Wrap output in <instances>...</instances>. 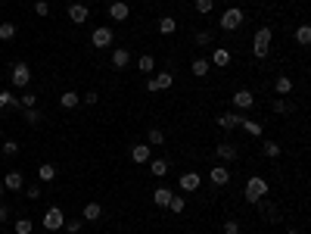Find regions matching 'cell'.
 Segmentation results:
<instances>
[{
    "instance_id": "28",
    "label": "cell",
    "mask_w": 311,
    "mask_h": 234,
    "mask_svg": "<svg viewBox=\"0 0 311 234\" xmlns=\"http://www.w3.org/2000/svg\"><path fill=\"white\" fill-rule=\"evenodd\" d=\"M212 38H215V34H212L209 28H199V31L193 34V44H196V47H209V44H212Z\"/></svg>"
},
{
    "instance_id": "45",
    "label": "cell",
    "mask_w": 311,
    "mask_h": 234,
    "mask_svg": "<svg viewBox=\"0 0 311 234\" xmlns=\"http://www.w3.org/2000/svg\"><path fill=\"white\" fill-rule=\"evenodd\" d=\"M25 197H28V200H38V197H41V184H28V188H25Z\"/></svg>"
},
{
    "instance_id": "26",
    "label": "cell",
    "mask_w": 311,
    "mask_h": 234,
    "mask_svg": "<svg viewBox=\"0 0 311 234\" xmlns=\"http://www.w3.org/2000/svg\"><path fill=\"white\" fill-rule=\"evenodd\" d=\"M174 31H177V19L162 16V19H159V34H174Z\"/></svg>"
},
{
    "instance_id": "30",
    "label": "cell",
    "mask_w": 311,
    "mask_h": 234,
    "mask_svg": "<svg viewBox=\"0 0 311 234\" xmlns=\"http://www.w3.org/2000/svg\"><path fill=\"white\" fill-rule=\"evenodd\" d=\"M168 200H171V191L168 188H156L153 191V203L156 206H168Z\"/></svg>"
},
{
    "instance_id": "12",
    "label": "cell",
    "mask_w": 311,
    "mask_h": 234,
    "mask_svg": "<svg viewBox=\"0 0 311 234\" xmlns=\"http://www.w3.org/2000/svg\"><path fill=\"white\" fill-rule=\"evenodd\" d=\"M69 19L75 22V25H84V22L90 19V10H87L84 4H69Z\"/></svg>"
},
{
    "instance_id": "29",
    "label": "cell",
    "mask_w": 311,
    "mask_h": 234,
    "mask_svg": "<svg viewBox=\"0 0 311 234\" xmlns=\"http://www.w3.org/2000/svg\"><path fill=\"white\" fill-rule=\"evenodd\" d=\"M137 69L143 72V75H150V72L156 69V60H153V53H143V57L137 60Z\"/></svg>"
},
{
    "instance_id": "1",
    "label": "cell",
    "mask_w": 311,
    "mask_h": 234,
    "mask_svg": "<svg viewBox=\"0 0 311 234\" xmlns=\"http://www.w3.org/2000/svg\"><path fill=\"white\" fill-rule=\"evenodd\" d=\"M243 194H246V200H249V203H259V200H265V197H268V178H262V175H252L249 181H246V188H243Z\"/></svg>"
},
{
    "instance_id": "37",
    "label": "cell",
    "mask_w": 311,
    "mask_h": 234,
    "mask_svg": "<svg viewBox=\"0 0 311 234\" xmlns=\"http://www.w3.org/2000/svg\"><path fill=\"white\" fill-rule=\"evenodd\" d=\"M262 150H265V156H268V159H277V156L283 153V150H280V144H274V141H265V147H262Z\"/></svg>"
},
{
    "instance_id": "35",
    "label": "cell",
    "mask_w": 311,
    "mask_h": 234,
    "mask_svg": "<svg viewBox=\"0 0 311 234\" xmlns=\"http://www.w3.org/2000/svg\"><path fill=\"white\" fill-rule=\"evenodd\" d=\"M296 44H302V47L311 44V28H308V25H299V28H296Z\"/></svg>"
},
{
    "instance_id": "49",
    "label": "cell",
    "mask_w": 311,
    "mask_h": 234,
    "mask_svg": "<svg viewBox=\"0 0 311 234\" xmlns=\"http://www.w3.org/2000/svg\"><path fill=\"white\" fill-rule=\"evenodd\" d=\"M146 91H150V94H159V87H156V78H150V81H146Z\"/></svg>"
},
{
    "instance_id": "40",
    "label": "cell",
    "mask_w": 311,
    "mask_h": 234,
    "mask_svg": "<svg viewBox=\"0 0 311 234\" xmlns=\"http://www.w3.org/2000/svg\"><path fill=\"white\" fill-rule=\"evenodd\" d=\"M41 119H44V116L34 110V106H31V110H25V122H28V125H41Z\"/></svg>"
},
{
    "instance_id": "25",
    "label": "cell",
    "mask_w": 311,
    "mask_h": 234,
    "mask_svg": "<svg viewBox=\"0 0 311 234\" xmlns=\"http://www.w3.org/2000/svg\"><path fill=\"white\" fill-rule=\"evenodd\" d=\"M240 128H243V131H249L252 137H262V131H265V128H262V122H252V119H246V116H243V122H240Z\"/></svg>"
},
{
    "instance_id": "42",
    "label": "cell",
    "mask_w": 311,
    "mask_h": 234,
    "mask_svg": "<svg viewBox=\"0 0 311 234\" xmlns=\"http://www.w3.org/2000/svg\"><path fill=\"white\" fill-rule=\"evenodd\" d=\"M212 10H215V0H196V13L206 16V13H212Z\"/></svg>"
},
{
    "instance_id": "21",
    "label": "cell",
    "mask_w": 311,
    "mask_h": 234,
    "mask_svg": "<svg viewBox=\"0 0 311 234\" xmlns=\"http://www.w3.org/2000/svg\"><path fill=\"white\" fill-rule=\"evenodd\" d=\"M171 84H174V72L171 69H162L159 75H156V87H159V91H168Z\"/></svg>"
},
{
    "instance_id": "46",
    "label": "cell",
    "mask_w": 311,
    "mask_h": 234,
    "mask_svg": "<svg viewBox=\"0 0 311 234\" xmlns=\"http://www.w3.org/2000/svg\"><path fill=\"white\" fill-rule=\"evenodd\" d=\"M97 100H100V94H97V91H87V94L81 97V103H87V106H94Z\"/></svg>"
},
{
    "instance_id": "32",
    "label": "cell",
    "mask_w": 311,
    "mask_h": 234,
    "mask_svg": "<svg viewBox=\"0 0 311 234\" xmlns=\"http://www.w3.org/2000/svg\"><path fill=\"white\" fill-rule=\"evenodd\" d=\"M19 153V141H0V156H16Z\"/></svg>"
},
{
    "instance_id": "3",
    "label": "cell",
    "mask_w": 311,
    "mask_h": 234,
    "mask_svg": "<svg viewBox=\"0 0 311 234\" xmlns=\"http://www.w3.org/2000/svg\"><path fill=\"white\" fill-rule=\"evenodd\" d=\"M243 19H246V16H243V7H230V10H224V13H221L218 25H221L224 31H236V28L243 25Z\"/></svg>"
},
{
    "instance_id": "48",
    "label": "cell",
    "mask_w": 311,
    "mask_h": 234,
    "mask_svg": "<svg viewBox=\"0 0 311 234\" xmlns=\"http://www.w3.org/2000/svg\"><path fill=\"white\" fill-rule=\"evenodd\" d=\"M7 219H10V209H7V206H4V203H0V225H4V222H7Z\"/></svg>"
},
{
    "instance_id": "19",
    "label": "cell",
    "mask_w": 311,
    "mask_h": 234,
    "mask_svg": "<svg viewBox=\"0 0 311 234\" xmlns=\"http://www.w3.org/2000/svg\"><path fill=\"white\" fill-rule=\"evenodd\" d=\"M274 94L289 97V94H292V78H286V75H277V78H274Z\"/></svg>"
},
{
    "instance_id": "20",
    "label": "cell",
    "mask_w": 311,
    "mask_h": 234,
    "mask_svg": "<svg viewBox=\"0 0 311 234\" xmlns=\"http://www.w3.org/2000/svg\"><path fill=\"white\" fill-rule=\"evenodd\" d=\"M78 103H81V94H78V91H66V94H59V106H63V110H75Z\"/></svg>"
},
{
    "instance_id": "6",
    "label": "cell",
    "mask_w": 311,
    "mask_h": 234,
    "mask_svg": "<svg viewBox=\"0 0 311 234\" xmlns=\"http://www.w3.org/2000/svg\"><path fill=\"white\" fill-rule=\"evenodd\" d=\"M10 81H13L16 87H28V81H31V69H28L25 63H16L13 72H10Z\"/></svg>"
},
{
    "instance_id": "13",
    "label": "cell",
    "mask_w": 311,
    "mask_h": 234,
    "mask_svg": "<svg viewBox=\"0 0 311 234\" xmlns=\"http://www.w3.org/2000/svg\"><path fill=\"white\" fill-rule=\"evenodd\" d=\"M128 16H131V7H128L125 0H112V4H109V19H118V22H125Z\"/></svg>"
},
{
    "instance_id": "16",
    "label": "cell",
    "mask_w": 311,
    "mask_h": 234,
    "mask_svg": "<svg viewBox=\"0 0 311 234\" xmlns=\"http://www.w3.org/2000/svg\"><path fill=\"white\" fill-rule=\"evenodd\" d=\"M112 66L115 69H128V66H131V53H128V47H115L112 50Z\"/></svg>"
},
{
    "instance_id": "36",
    "label": "cell",
    "mask_w": 311,
    "mask_h": 234,
    "mask_svg": "<svg viewBox=\"0 0 311 234\" xmlns=\"http://www.w3.org/2000/svg\"><path fill=\"white\" fill-rule=\"evenodd\" d=\"M16 38V25L13 22H0V41H13Z\"/></svg>"
},
{
    "instance_id": "53",
    "label": "cell",
    "mask_w": 311,
    "mask_h": 234,
    "mask_svg": "<svg viewBox=\"0 0 311 234\" xmlns=\"http://www.w3.org/2000/svg\"><path fill=\"white\" fill-rule=\"evenodd\" d=\"M0 141H4V131H0Z\"/></svg>"
},
{
    "instance_id": "5",
    "label": "cell",
    "mask_w": 311,
    "mask_h": 234,
    "mask_svg": "<svg viewBox=\"0 0 311 234\" xmlns=\"http://www.w3.org/2000/svg\"><path fill=\"white\" fill-rule=\"evenodd\" d=\"M63 225H66L63 209H59V206H50V209L44 212V228H47V231H59Z\"/></svg>"
},
{
    "instance_id": "9",
    "label": "cell",
    "mask_w": 311,
    "mask_h": 234,
    "mask_svg": "<svg viewBox=\"0 0 311 234\" xmlns=\"http://www.w3.org/2000/svg\"><path fill=\"white\" fill-rule=\"evenodd\" d=\"M131 159L137 166H146L153 159V147H150V144H134V147H131Z\"/></svg>"
},
{
    "instance_id": "10",
    "label": "cell",
    "mask_w": 311,
    "mask_h": 234,
    "mask_svg": "<svg viewBox=\"0 0 311 234\" xmlns=\"http://www.w3.org/2000/svg\"><path fill=\"white\" fill-rule=\"evenodd\" d=\"M209 181H212L215 188H224V184H230V169H224V166H215V169H209Z\"/></svg>"
},
{
    "instance_id": "54",
    "label": "cell",
    "mask_w": 311,
    "mask_h": 234,
    "mask_svg": "<svg viewBox=\"0 0 311 234\" xmlns=\"http://www.w3.org/2000/svg\"><path fill=\"white\" fill-rule=\"evenodd\" d=\"M0 163H4V156H0Z\"/></svg>"
},
{
    "instance_id": "34",
    "label": "cell",
    "mask_w": 311,
    "mask_h": 234,
    "mask_svg": "<svg viewBox=\"0 0 311 234\" xmlns=\"http://www.w3.org/2000/svg\"><path fill=\"white\" fill-rule=\"evenodd\" d=\"M271 110L277 113V116H286V113H292V103H289L286 97H280V100H274V103H271Z\"/></svg>"
},
{
    "instance_id": "11",
    "label": "cell",
    "mask_w": 311,
    "mask_h": 234,
    "mask_svg": "<svg viewBox=\"0 0 311 234\" xmlns=\"http://www.w3.org/2000/svg\"><path fill=\"white\" fill-rule=\"evenodd\" d=\"M4 188H7V191H22V188H25L22 172H19V169H10V172L4 175Z\"/></svg>"
},
{
    "instance_id": "15",
    "label": "cell",
    "mask_w": 311,
    "mask_h": 234,
    "mask_svg": "<svg viewBox=\"0 0 311 234\" xmlns=\"http://www.w3.org/2000/svg\"><path fill=\"white\" fill-rule=\"evenodd\" d=\"M209 66H218V69L230 66V50H227V47H215V50H212V60H209Z\"/></svg>"
},
{
    "instance_id": "4",
    "label": "cell",
    "mask_w": 311,
    "mask_h": 234,
    "mask_svg": "<svg viewBox=\"0 0 311 234\" xmlns=\"http://www.w3.org/2000/svg\"><path fill=\"white\" fill-rule=\"evenodd\" d=\"M112 41H115V31L109 28V25H100V28H94V34H90V44H94L97 50L112 47Z\"/></svg>"
},
{
    "instance_id": "52",
    "label": "cell",
    "mask_w": 311,
    "mask_h": 234,
    "mask_svg": "<svg viewBox=\"0 0 311 234\" xmlns=\"http://www.w3.org/2000/svg\"><path fill=\"white\" fill-rule=\"evenodd\" d=\"M0 113H4V103H0Z\"/></svg>"
},
{
    "instance_id": "2",
    "label": "cell",
    "mask_w": 311,
    "mask_h": 234,
    "mask_svg": "<svg viewBox=\"0 0 311 234\" xmlns=\"http://www.w3.org/2000/svg\"><path fill=\"white\" fill-rule=\"evenodd\" d=\"M271 53V28H259L252 38V57L255 60H268Z\"/></svg>"
},
{
    "instance_id": "47",
    "label": "cell",
    "mask_w": 311,
    "mask_h": 234,
    "mask_svg": "<svg viewBox=\"0 0 311 234\" xmlns=\"http://www.w3.org/2000/svg\"><path fill=\"white\" fill-rule=\"evenodd\" d=\"M22 106H25V110H31V106H38V97H34V94H22Z\"/></svg>"
},
{
    "instance_id": "33",
    "label": "cell",
    "mask_w": 311,
    "mask_h": 234,
    "mask_svg": "<svg viewBox=\"0 0 311 234\" xmlns=\"http://www.w3.org/2000/svg\"><path fill=\"white\" fill-rule=\"evenodd\" d=\"M168 209H171L174 215H180V212L187 209V200H184V197H180V194H171V200H168Z\"/></svg>"
},
{
    "instance_id": "27",
    "label": "cell",
    "mask_w": 311,
    "mask_h": 234,
    "mask_svg": "<svg viewBox=\"0 0 311 234\" xmlns=\"http://www.w3.org/2000/svg\"><path fill=\"white\" fill-rule=\"evenodd\" d=\"M38 178L47 184V181H53V178H56V166H50V163H41L38 166Z\"/></svg>"
},
{
    "instance_id": "23",
    "label": "cell",
    "mask_w": 311,
    "mask_h": 234,
    "mask_svg": "<svg viewBox=\"0 0 311 234\" xmlns=\"http://www.w3.org/2000/svg\"><path fill=\"white\" fill-rule=\"evenodd\" d=\"M255 206H262V212H265V219H268V222H280V215H277V206H274L271 200H259Z\"/></svg>"
},
{
    "instance_id": "17",
    "label": "cell",
    "mask_w": 311,
    "mask_h": 234,
    "mask_svg": "<svg viewBox=\"0 0 311 234\" xmlns=\"http://www.w3.org/2000/svg\"><path fill=\"white\" fill-rule=\"evenodd\" d=\"M215 153H218V159H224V163H233V159L240 156V150H236L233 144H218V147H215Z\"/></svg>"
},
{
    "instance_id": "51",
    "label": "cell",
    "mask_w": 311,
    "mask_h": 234,
    "mask_svg": "<svg viewBox=\"0 0 311 234\" xmlns=\"http://www.w3.org/2000/svg\"><path fill=\"white\" fill-rule=\"evenodd\" d=\"M286 234H302V231H286Z\"/></svg>"
},
{
    "instance_id": "50",
    "label": "cell",
    "mask_w": 311,
    "mask_h": 234,
    "mask_svg": "<svg viewBox=\"0 0 311 234\" xmlns=\"http://www.w3.org/2000/svg\"><path fill=\"white\" fill-rule=\"evenodd\" d=\"M4 191H7V188H4V181H0V197H4Z\"/></svg>"
},
{
    "instance_id": "38",
    "label": "cell",
    "mask_w": 311,
    "mask_h": 234,
    "mask_svg": "<svg viewBox=\"0 0 311 234\" xmlns=\"http://www.w3.org/2000/svg\"><path fill=\"white\" fill-rule=\"evenodd\" d=\"M31 231H34L31 219H16V234H31Z\"/></svg>"
},
{
    "instance_id": "31",
    "label": "cell",
    "mask_w": 311,
    "mask_h": 234,
    "mask_svg": "<svg viewBox=\"0 0 311 234\" xmlns=\"http://www.w3.org/2000/svg\"><path fill=\"white\" fill-rule=\"evenodd\" d=\"M146 144H150V147H162V144H165V131H162V128H150Z\"/></svg>"
},
{
    "instance_id": "41",
    "label": "cell",
    "mask_w": 311,
    "mask_h": 234,
    "mask_svg": "<svg viewBox=\"0 0 311 234\" xmlns=\"http://www.w3.org/2000/svg\"><path fill=\"white\" fill-rule=\"evenodd\" d=\"M63 228H66V231H69V234H78V231H81V228H84V219H72V222H66V225H63Z\"/></svg>"
},
{
    "instance_id": "43",
    "label": "cell",
    "mask_w": 311,
    "mask_h": 234,
    "mask_svg": "<svg viewBox=\"0 0 311 234\" xmlns=\"http://www.w3.org/2000/svg\"><path fill=\"white\" fill-rule=\"evenodd\" d=\"M34 13H38V16H50V4H47V0H34Z\"/></svg>"
},
{
    "instance_id": "7",
    "label": "cell",
    "mask_w": 311,
    "mask_h": 234,
    "mask_svg": "<svg viewBox=\"0 0 311 234\" xmlns=\"http://www.w3.org/2000/svg\"><path fill=\"white\" fill-rule=\"evenodd\" d=\"M177 184H180L184 194H193V191H199V184H203V175H199V172H184L177 178Z\"/></svg>"
},
{
    "instance_id": "8",
    "label": "cell",
    "mask_w": 311,
    "mask_h": 234,
    "mask_svg": "<svg viewBox=\"0 0 311 234\" xmlns=\"http://www.w3.org/2000/svg\"><path fill=\"white\" fill-rule=\"evenodd\" d=\"M240 122H243V116H240V113H236V110H227V113L218 116V128L233 131V128H240Z\"/></svg>"
},
{
    "instance_id": "18",
    "label": "cell",
    "mask_w": 311,
    "mask_h": 234,
    "mask_svg": "<svg viewBox=\"0 0 311 234\" xmlns=\"http://www.w3.org/2000/svg\"><path fill=\"white\" fill-rule=\"evenodd\" d=\"M81 219H84V222H100V219H103V206H100V203H87V206L81 209Z\"/></svg>"
},
{
    "instance_id": "24",
    "label": "cell",
    "mask_w": 311,
    "mask_h": 234,
    "mask_svg": "<svg viewBox=\"0 0 311 234\" xmlns=\"http://www.w3.org/2000/svg\"><path fill=\"white\" fill-rule=\"evenodd\" d=\"M209 69H212V66H209V60H203V57L193 60V66H190V72H193L196 78H206V75H209Z\"/></svg>"
},
{
    "instance_id": "14",
    "label": "cell",
    "mask_w": 311,
    "mask_h": 234,
    "mask_svg": "<svg viewBox=\"0 0 311 234\" xmlns=\"http://www.w3.org/2000/svg\"><path fill=\"white\" fill-rule=\"evenodd\" d=\"M255 106V94L252 91H236L233 94V110H252Z\"/></svg>"
},
{
    "instance_id": "44",
    "label": "cell",
    "mask_w": 311,
    "mask_h": 234,
    "mask_svg": "<svg viewBox=\"0 0 311 234\" xmlns=\"http://www.w3.org/2000/svg\"><path fill=\"white\" fill-rule=\"evenodd\" d=\"M224 234H240V222H236V219H227V222H224Z\"/></svg>"
},
{
    "instance_id": "22",
    "label": "cell",
    "mask_w": 311,
    "mask_h": 234,
    "mask_svg": "<svg viewBox=\"0 0 311 234\" xmlns=\"http://www.w3.org/2000/svg\"><path fill=\"white\" fill-rule=\"evenodd\" d=\"M168 169H171V166H168V159H150V172H153L156 178H165V175H168Z\"/></svg>"
},
{
    "instance_id": "39",
    "label": "cell",
    "mask_w": 311,
    "mask_h": 234,
    "mask_svg": "<svg viewBox=\"0 0 311 234\" xmlns=\"http://www.w3.org/2000/svg\"><path fill=\"white\" fill-rule=\"evenodd\" d=\"M0 103H4V106H13V110H16V106H19V97H16L13 91H0Z\"/></svg>"
}]
</instances>
